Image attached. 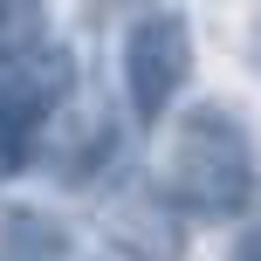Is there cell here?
Segmentation results:
<instances>
[{
	"label": "cell",
	"mask_w": 261,
	"mask_h": 261,
	"mask_svg": "<svg viewBox=\"0 0 261 261\" xmlns=\"http://www.w3.org/2000/svg\"><path fill=\"white\" fill-rule=\"evenodd\" d=\"M165 199L199 220H241L254 206V144L234 110L193 103L165 151Z\"/></svg>",
	"instance_id": "cell-1"
},
{
	"label": "cell",
	"mask_w": 261,
	"mask_h": 261,
	"mask_svg": "<svg viewBox=\"0 0 261 261\" xmlns=\"http://www.w3.org/2000/svg\"><path fill=\"white\" fill-rule=\"evenodd\" d=\"M186 76H193V28H186V14H172V7L138 14L130 35H124V96H130V117L158 124L172 103H179Z\"/></svg>",
	"instance_id": "cell-3"
},
{
	"label": "cell",
	"mask_w": 261,
	"mask_h": 261,
	"mask_svg": "<svg viewBox=\"0 0 261 261\" xmlns=\"http://www.w3.org/2000/svg\"><path fill=\"white\" fill-rule=\"evenodd\" d=\"M69 90H76V62L55 41H28L0 55V179L28 165L41 124L69 103Z\"/></svg>",
	"instance_id": "cell-2"
},
{
	"label": "cell",
	"mask_w": 261,
	"mask_h": 261,
	"mask_svg": "<svg viewBox=\"0 0 261 261\" xmlns=\"http://www.w3.org/2000/svg\"><path fill=\"white\" fill-rule=\"evenodd\" d=\"M254 41H261V35H254Z\"/></svg>",
	"instance_id": "cell-7"
},
{
	"label": "cell",
	"mask_w": 261,
	"mask_h": 261,
	"mask_svg": "<svg viewBox=\"0 0 261 261\" xmlns=\"http://www.w3.org/2000/svg\"><path fill=\"white\" fill-rule=\"evenodd\" d=\"M234 261H261V234H254V241H241V248H234Z\"/></svg>",
	"instance_id": "cell-6"
},
{
	"label": "cell",
	"mask_w": 261,
	"mask_h": 261,
	"mask_svg": "<svg viewBox=\"0 0 261 261\" xmlns=\"http://www.w3.org/2000/svg\"><path fill=\"white\" fill-rule=\"evenodd\" d=\"M0 241H7V254H28V261H62V248H69V241L55 234L41 213H14Z\"/></svg>",
	"instance_id": "cell-5"
},
{
	"label": "cell",
	"mask_w": 261,
	"mask_h": 261,
	"mask_svg": "<svg viewBox=\"0 0 261 261\" xmlns=\"http://www.w3.org/2000/svg\"><path fill=\"white\" fill-rule=\"evenodd\" d=\"M103 241L124 261H186V213L165 199V186H124L96 213Z\"/></svg>",
	"instance_id": "cell-4"
}]
</instances>
